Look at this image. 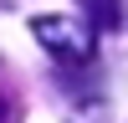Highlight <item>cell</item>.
Returning a JSON list of instances; mask_svg holds the SVG:
<instances>
[{"instance_id": "1", "label": "cell", "mask_w": 128, "mask_h": 123, "mask_svg": "<svg viewBox=\"0 0 128 123\" xmlns=\"http://www.w3.org/2000/svg\"><path fill=\"white\" fill-rule=\"evenodd\" d=\"M31 31L46 46V56H56L62 67H87L98 56V31L87 20H77V16H36Z\"/></svg>"}, {"instance_id": "2", "label": "cell", "mask_w": 128, "mask_h": 123, "mask_svg": "<svg viewBox=\"0 0 128 123\" xmlns=\"http://www.w3.org/2000/svg\"><path fill=\"white\" fill-rule=\"evenodd\" d=\"M67 123H128V108L118 98H102V92H87L67 108Z\"/></svg>"}, {"instance_id": "3", "label": "cell", "mask_w": 128, "mask_h": 123, "mask_svg": "<svg viewBox=\"0 0 128 123\" xmlns=\"http://www.w3.org/2000/svg\"><path fill=\"white\" fill-rule=\"evenodd\" d=\"M5 113H10V98H5V87H0V123H5Z\"/></svg>"}]
</instances>
